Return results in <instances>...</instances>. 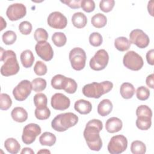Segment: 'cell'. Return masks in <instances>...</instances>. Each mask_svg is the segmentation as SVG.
<instances>
[{"label":"cell","instance_id":"obj_1","mask_svg":"<svg viewBox=\"0 0 154 154\" xmlns=\"http://www.w3.org/2000/svg\"><path fill=\"white\" fill-rule=\"evenodd\" d=\"M103 129V123L99 119H92L87 122L84 131V137L91 150L99 151L102 147V141L99 132Z\"/></svg>","mask_w":154,"mask_h":154},{"label":"cell","instance_id":"obj_2","mask_svg":"<svg viewBox=\"0 0 154 154\" xmlns=\"http://www.w3.org/2000/svg\"><path fill=\"white\" fill-rule=\"evenodd\" d=\"M0 61H4L1 67V73L2 76H9L17 74L20 69L16 55L12 50L5 51L1 48Z\"/></svg>","mask_w":154,"mask_h":154},{"label":"cell","instance_id":"obj_3","mask_svg":"<svg viewBox=\"0 0 154 154\" xmlns=\"http://www.w3.org/2000/svg\"><path fill=\"white\" fill-rule=\"evenodd\" d=\"M113 88V84L109 81L101 82H93L85 85L82 90L83 94L89 98L99 99L102 95L109 92Z\"/></svg>","mask_w":154,"mask_h":154},{"label":"cell","instance_id":"obj_4","mask_svg":"<svg viewBox=\"0 0 154 154\" xmlns=\"http://www.w3.org/2000/svg\"><path fill=\"white\" fill-rule=\"evenodd\" d=\"M78 122V117L73 112L61 113L54 117L51 122V127L57 132H64L74 126Z\"/></svg>","mask_w":154,"mask_h":154},{"label":"cell","instance_id":"obj_5","mask_svg":"<svg viewBox=\"0 0 154 154\" xmlns=\"http://www.w3.org/2000/svg\"><path fill=\"white\" fill-rule=\"evenodd\" d=\"M69 60L72 67L77 71L81 70L85 66L86 53L81 48H74L69 52Z\"/></svg>","mask_w":154,"mask_h":154},{"label":"cell","instance_id":"obj_6","mask_svg":"<svg viewBox=\"0 0 154 154\" xmlns=\"http://www.w3.org/2000/svg\"><path fill=\"white\" fill-rule=\"evenodd\" d=\"M123 63L125 67L133 71L140 70L144 65L141 56L134 51H130L126 53L123 58Z\"/></svg>","mask_w":154,"mask_h":154},{"label":"cell","instance_id":"obj_7","mask_svg":"<svg viewBox=\"0 0 154 154\" xmlns=\"http://www.w3.org/2000/svg\"><path fill=\"white\" fill-rule=\"evenodd\" d=\"M109 55L105 49H99L91 58L89 64L93 70L99 71L104 69L108 65Z\"/></svg>","mask_w":154,"mask_h":154},{"label":"cell","instance_id":"obj_8","mask_svg":"<svg viewBox=\"0 0 154 154\" xmlns=\"http://www.w3.org/2000/svg\"><path fill=\"white\" fill-rule=\"evenodd\" d=\"M128 147V140L123 135H117L111 137L107 149L111 154H119L125 151Z\"/></svg>","mask_w":154,"mask_h":154},{"label":"cell","instance_id":"obj_9","mask_svg":"<svg viewBox=\"0 0 154 154\" xmlns=\"http://www.w3.org/2000/svg\"><path fill=\"white\" fill-rule=\"evenodd\" d=\"M32 90L31 82L26 79L22 80L14 88L13 95L16 100L23 101L31 94Z\"/></svg>","mask_w":154,"mask_h":154},{"label":"cell","instance_id":"obj_10","mask_svg":"<svg viewBox=\"0 0 154 154\" xmlns=\"http://www.w3.org/2000/svg\"><path fill=\"white\" fill-rule=\"evenodd\" d=\"M42 129L39 125L35 123H29L23 129L22 140L25 144H31L35 140L36 137L41 134Z\"/></svg>","mask_w":154,"mask_h":154},{"label":"cell","instance_id":"obj_11","mask_svg":"<svg viewBox=\"0 0 154 154\" xmlns=\"http://www.w3.org/2000/svg\"><path fill=\"white\" fill-rule=\"evenodd\" d=\"M129 42L135 45L141 49L145 48L148 46L150 40L149 36L141 29H135L129 34Z\"/></svg>","mask_w":154,"mask_h":154},{"label":"cell","instance_id":"obj_12","mask_svg":"<svg viewBox=\"0 0 154 154\" xmlns=\"http://www.w3.org/2000/svg\"><path fill=\"white\" fill-rule=\"evenodd\" d=\"M26 14V8L21 3L10 5L6 11V15L11 21H16L23 18Z\"/></svg>","mask_w":154,"mask_h":154},{"label":"cell","instance_id":"obj_13","mask_svg":"<svg viewBox=\"0 0 154 154\" xmlns=\"http://www.w3.org/2000/svg\"><path fill=\"white\" fill-rule=\"evenodd\" d=\"M47 23L51 28L61 29L66 27L67 19L61 12L54 11L48 16Z\"/></svg>","mask_w":154,"mask_h":154},{"label":"cell","instance_id":"obj_14","mask_svg":"<svg viewBox=\"0 0 154 154\" xmlns=\"http://www.w3.org/2000/svg\"><path fill=\"white\" fill-rule=\"evenodd\" d=\"M37 55L45 61L51 60L54 56V51L49 43L47 42H37L35 46Z\"/></svg>","mask_w":154,"mask_h":154},{"label":"cell","instance_id":"obj_15","mask_svg":"<svg viewBox=\"0 0 154 154\" xmlns=\"http://www.w3.org/2000/svg\"><path fill=\"white\" fill-rule=\"evenodd\" d=\"M51 106L56 110L63 111L67 109L70 105L69 98L64 94L57 93L54 94L51 100Z\"/></svg>","mask_w":154,"mask_h":154},{"label":"cell","instance_id":"obj_16","mask_svg":"<svg viewBox=\"0 0 154 154\" xmlns=\"http://www.w3.org/2000/svg\"><path fill=\"white\" fill-rule=\"evenodd\" d=\"M123 126L122 121L118 117H112L108 119L105 123V129L109 133H115L120 131Z\"/></svg>","mask_w":154,"mask_h":154},{"label":"cell","instance_id":"obj_17","mask_svg":"<svg viewBox=\"0 0 154 154\" xmlns=\"http://www.w3.org/2000/svg\"><path fill=\"white\" fill-rule=\"evenodd\" d=\"M68 79L69 78L61 74H57L52 77L51 84L52 87L55 89L64 90L67 87Z\"/></svg>","mask_w":154,"mask_h":154},{"label":"cell","instance_id":"obj_18","mask_svg":"<svg viewBox=\"0 0 154 154\" xmlns=\"http://www.w3.org/2000/svg\"><path fill=\"white\" fill-rule=\"evenodd\" d=\"M74 108L81 114H88L92 109V105L88 100L79 99L75 102Z\"/></svg>","mask_w":154,"mask_h":154},{"label":"cell","instance_id":"obj_19","mask_svg":"<svg viewBox=\"0 0 154 154\" xmlns=\"http://www.w3.org/2000/svg\"><path fill=\"white\" fill-rule=\"evenodd\" d=\"M113 105L109 99H105L100 101L97 106V112L98 114L105 117L109 115L112 110Z\"/></svg>","mask_w":154,"mask_h":154},{"label":"cell","instance_id":"obj_20","mask_svg":"<svg viewBox=\"0 0 154 154\" xmlns=\"http://www.w3.org/2000/svg\"><path fill=\"white\" fill-rule=\"evenodd\" d=\"M11 116L13 120L16 122L22 123L25 122L28 119V112L22 107L17 106L13 109Z\"/></svg>","mask_w":154,"mask_h":154},{"label":"cell","instance_id":"obj_21","mask_svg":"<svg viewBox=\"0 0 154 154\" xmlns=\"http://www.w3.org/2000/svg\"><path fill=\"white\" fill-rule=\"evenodd\" d=\"M72 22L73 26L77 28H82L87 23L86 16L82 12L75 13L72 17Z\"/></svg>","mask_w":154,"mask_h":154},{"label":"cell","instance_id":"obj_22","mask_svg":"<svg viewBox=\"0 0 154 154\" xmlns=\"http://www.w3.org/2000/svg\"><path fill=\"white\" fill-rule=\"evenodd\" d=\"M135 90L134 85L129 82H123L120 88V93L122 97L125 99L132 98L135 93Z\"/></svg>","mask_w":154,"mask_h":154},{"label":"cell","instance_id":"obj_23","mask_svg":"<svg viewBox=\"0 0 154 154\" xmlns=\"http://www.w3.org/2000/svg\"><path fill=\"white\" fill-rule=\"evenodd\" d=\"M22 66L25 68L31 67L34 61V57L31 51L26 49L23 51L20 56Z\"/></svg>","mask_w":154,"mask_h":154},{"label":"cell","instance_id":"obj_24","mask_svg":"<svg viewBox=\"0 0 154 154\" xmlns=\"http://www.w3.org/2000/svg\"><path fill=\"white\" fill-rule=\"evenodd\" d=\"M4 147L11 154L17 153L20 149V145L14 138H8L4 142Z\"/></svg>","mask_w":154,"mask_h":154},{"label":"cell","instance_id":"obj_25","mask_svg":"<svg viewBox=\"0 0 154 154\" xmlns=\"http://www.w3.org/2000/svg\"><path fill=\"white\" fill-rule=\"evenodd\" d=\"M57 140L56 136L49 132H45L39 137V142L42 146H52Z\"/></svg>","mask_w":154,"mask_h":154},{"label":"cell","instance_id":"obj_26","mask_svg":"<svg viewBox=\"0 0 154 154\" xmlns=\"http://www.w3.org/2000/svg\"><path fill=\"white\" fill-rule=\"evenodd\" d=\"M114 46L121 52H124L129 49L131 43L129 40L125 37H119L114 40Z\"/></svg>","mask_w":154,"mask_h":154},{"label":"cell","instance_id":"obj_27","mask_svg":"<svg viewBox=\"0 0 154 154\" xmlns=\"http://www.w3.org/2000/svg\"><path fill=\"white\" fill-rule=\"evenodd\" d=\"M91 24L93 26L97 28H101L104 27L107 23L106 17L102 13H97L94 14L91 19Z\"/></svg>","mask_w":154,"mask_h":154},{"label":"cell","instance_id":"obj_28","mask_svg":"<svg viewBox=\"0 0 154 154\" xmlns=\"http://www.w3.org/2000/svg\"><path fill=\"white\" fill-rule=\"evenodd\" d=\"M137 127L142 131H146L149 129L152 125V117L147 116L137 117L136 120Z\"/></svg>","mask_w":154,"mask_h":154},{"label":"cell","instance_id":"obj_29","mask_svg":"<svg viewBox=\"0 0 154 154\" xmlns=\"http://www.w3.org/2000/svg\"><path fill=\"white\" fill-rule=\"evenodd\" d=\"M131 151L133 154H144L146 152V146L143 141L135 140L131 144Z\"/></svg>","mask_w":154,"mask_h":154},{"label":"cell","instance_id":"obj_30","mask_svg":"<svg viewBox=\"0 0 154 154\" xmlns=\"http://www.w3.org/2000/svg\"><path fill=\"white\" fill-rule=\"evenodd\" d=\"M52 41L56 46L62 47L66 45L67 38L63 32H55L52 36Z\"/></svg>","mask_w":154,"mask_h":154},{"label":"cell","instance_id":"obj_31","mask_svg":"<svg viewBox=\"0 0 154 154\" xmlns=\"http://www.w3.org/2000/svg\"><path fill=\"white\" fill-rule=\"evenodd\" d=\"M32 90L35 92H40L44 90L46 87V81L42 78H37L34 79L32 82Z\"/></svg>","mask_w":154,"mask_h":154},{"label":"cell","instance_id":"obj_32","mask_svg":"<svg viewBox=\"0 0 154 154\" xmlns=\"http://www.w3.org/2000/svg\"><path fill=\"white\" fill-rule=\"evenodd\" d=\"M34 114L38 120H44L48 119L50 117L51 111L47 106L40 108H36L34 111Z\"/></svg>","mask_w":154,"mask_h":154},{"label":"cell","instance_id":"obj_33","mask_svg":"<svg viewBox=\"0 0 154 154\" xmlns=\"http://www.w3.org/2000/svg\"><path fill=\"white\" fill-rule=\"evenodd\" d=\"M34 103L36 108H43L47 106L48 99L46 96L42 93H38L34 96Z\"/></svg>","mask_w":154,"mask_h":154},{"label":"cell","instance_id":"obj_34","mask_svg":"<svg viewBox=\"0 0 154 154\" xmlns=\"http://www.w3.org/2000/svg\"><path fill=\"white\" fill-rule=\"evenodd\" d=\"M2 39L5 45H10L14 43L17 39V35L13 31L8 30L2 34Z\"/></svg>","mask_w":154,"mask_h":154},{"label":"cell","instance_id":"obj_35","mask_svg":"<svg viewBox=\"0 0 154 154\" xmlns=\"http://www.w3.org/2000/svg\"><path fill=\"white\" fill-rule=\"evenodd\" d=\"M12 105V100L10 96L6 93L0 94V109L1 110L8 109Z\"/></svg>","mask_w":154,"mask_h":154},{"label":"cell","instance_id":"obj_36","mask_svg":"<svg viewBox=\"0 0 154 154\" xmlns=\"http://www.w3.org/2000/svg\"><path fill=\"white\" fill-rule=\"evenodd\" d=\"M89 42L94 47L100 46L103 42V38L101 34L97 32H93L89 36Z\"/></svg>","mask_w":154,"mask_h":154},{"label":"cell","instance_id":"obj_37","mask_svg":"<svg viewBox=\"0 0 154 154\" xmlns=\"http://www.w3.org/2000/svg\"><path fill=\"white\" fill-rule=\"evenodd\" d=\"M34 37L37 42H46L48 38V33L44 28H38L35 31Z\"/></svg>","mask_w":154,"mask_h":154},{"label":"cell","instance_id":"obj_38","mask_svg":"<svg viewBox=\"0 0 154 154\" xmlns=\"http://www.w3.org/2000/svg\"><path fill=\"white\" fill-rule=\"evenodd\" d=\"M136 96L137 99L140 100H146L148 99L150 96V91L147 87L140 86L137 89Z\"/></svg>","mask_w":154,"mask_h":154},{"label":"cell","instance_id":"obj_39","mask_svg":"<svg viewBox=\"0 0 154 154\" xmlns=\"http://www.w3.org/2000/svg\"><path fill=\"white\" fill-rule=\"evenodd\" d=\"M136 115L137 117L147 116L149 117H152V109L146 105H141L137 107L136 109Z\"/></svg>","mask_w":154,"mask_h":154},{"label":"cell","instance_id":"obj_40","mask_svg":"<svg viewBox=\"0 0 154 154\" xmlns=\"http://www.w3.org/2000/svg\"><path fill=\"white\" fill-rule=\"evenodd\" d=\"M115 1L114 0H102L99 2V8L102 11L108 13L112 10Z\"/></svg>","mask_w":154,"mask_h":154},{"label":"cell","instance_id":"obj_41","mask_svg":"<svg viewBox=\"0 0 154 154\" xmlns=\"http://www.w3.org/2000/svg\"><path fill=\"white\" fill-rule=\"evenodd\" d=\"M34 71L38 76L45 75L48 71L47 66L43 62L37 61L34 66Z\"/></svg>","mask_w":154,"mask_h":154},{"label":"cell","instance_id":"obj_42","mask_svg":"<svg viewBox=\"0 0 154 154\" xmlns=\"http://www.w3.org/2000/svg\"><path fill=\"white\" fill-rule=\"evenodd\" d=\"M32 26L28 21H23L19 25V30L23 35H28L32 31Z\"/></svg>","mask_w":154,"mask_h":154},{"label":"cell","instance_id":"obj_43","mask_svg":"<svg viewBox=\"0 0 154 154\" xmlns=\"http://www.w3.org/2000/svg\"><path fill=\"white\" fill-rule=\"evenodd\" d=\"M81 7L84 11L90 13L94 11L95 8V3L93 0H82L81 2Z\"/></svg>","mask_w":154,"mask_h":154},{"label":"cell","instance_id":"obj_44","mask_svg":"<svg viewBox=\"0 0 154 154\" xmlns=\"http://www.w3.org/2000/svg\"><path fill=\"white\" fill-rule=\"evenodd\" d=\"M78 85L76 82L70 78H69L68 83L66 88L64 89V91L69 94H73L76 92L77 90Z\"/></svg>","mask_w":154,"mask_h":154},{"label":"cell","instance_id":"obj_45","mask_svg":"<svg viewBox=\"0 0 154 154\" xmlns=\"http://www.w3.org/2000/svg\"><path fill=\"white\" fill-rule=\"evenodd\" d=\"M61 2L63 4H65L70 8L73 9L79 8L81 7V0H66V1H61Z\"/></svg>","mask_w":154,"mask_h":154},{"label":"cell","instance_id":"obj_46","mask_svg":"<svg viewBox=\"0 0 154 154\" xmlns=\"http://www.w3.org/2000/svg\"><path fill=\"white\" fill-rule=\"evenodd\" d=\"M146 60L149 64L154 65V50L153 49L147 51L146 54Z\"/></svg>","mask_w":154,"mask_h":154},{"label":"cell","instance_id":"obj_47","mask_svg":"<svg viewBox=\"0 0 154 154\" xmlns=\"http://www.w3.org/2000/svg\"><path fill=\"white\" fill-rule=\"evenodd\" d=\"M146 83L149 87L152 89L154 88V74L153 73H152L147 76L146 79Z\"/></svg>","mask_w":154,"mask_h":154},{"label":"cell","instance_id":"obj_48","mask_svg":"<svg viewBox=\"0 0 154 154\" xmlns=\"http://www.w3.org/2000/svg\"><path fill=\"white\" fill-rule=\"evenodd\" d=\"M153 1H149L148 5H147V10H148V12L150 13V14L152 16H153Z\"/></svg>","mask_w":154,"mask_h":154},{"label":"cell","instance_id":"obj_49","mask_svg":"<svg viewBox=\"0 0 154 154\" xmlns=\"http://www.w3.org/2000/svg\"><path fill=\"white\" fill-rule=\"evenodd\" d=\"M21 154L27 153V154H34V152L31 148L29 147H24L20 152Z\"/></svg>","mask_w":154,"mask_h":154},{"label":"cell","instance_id":"obj_50","mask_svg":"<svg viewBox=\"0 0 154 154\" xmlns=\"http://www.w3.org/2000/svg\"><path fill=\"white\" fill-rule=\"evenodd\" d=\"M1 31L3 30L6 26H7V23L5 22V20H4V19H3V17L2 16H1Z\"/></svg>","mask_w":154,"mask_h":154},{"label":"cell","instance_id":"obj_51","mask_svg":"<svg viewBox=\"0 0 154 154\" xmlns=\"http://www.w3.org/2000/svg\"><path fill=\"white\" fill-rule=\"evenodd\" d=\"M37 153H51V152L46 149H41L39 151L37 152Z\"/></svg>","mask_w":154,"mask_h":154}]
</instances>
